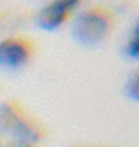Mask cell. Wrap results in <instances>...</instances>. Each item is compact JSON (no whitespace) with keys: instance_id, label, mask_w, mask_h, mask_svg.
<instances>
[{"instance_id":"7a4b0ae2","label":"cell","mask_w":139,"mask_h":147,"mask_svg":"<svg viewBox=\"0 0 139 147\" xmlns=\"http://www.w3.org/2000/svg\"><path fill=\"white\" fill-rule=\"evenodd\" d=\"M0 125L5 131L17 138L36 141L42 136V130L33 117H30L17 103H5L0 108Z\"/></svg>"},{"instance_id":"6da1fadb","label":"cell","mask_w":139,"mask_h":147,"mask_svg":"<svg viewBox=\"0 0 139 147\" xmlns=\"http://www.w3.org/2000/svg\"><path fill=\"white\" fill-rule=\"evenodd\" d=\"M116 27V16L109 8L94 5L80 11L72 24V34L80 44L95 45L106 41Z\"/></svg>"},{"instance_id":"52a82bcc","label":"cell","mask_w":139,"mask_h":147,"mask_svg":"<svg viewBox=\"0 0 139 147\" xmlns=\"http://www.w3.org/2000/svg\"><path fill=\"white\" fill-rule=\"evenodd\" d=\"M75 147H88V146H75Z\"/></svg>"},{"instance_id":"3957f363","label":"cell","mask_w":139,"mask_h":147,"mask_svg":"<svg viewBox=\"0 0 139 147\" xmlns=\"http://www.w3.org/2000/svg\"><path fill=\"white\" fill-rule=\"evenodd\" d=\"M34 44L27 36H9L0 41V66L19 69L28 64L34 57Z\"/></svg>"},{"instance_id":"5b68a950","label":"cell","mask_w":139,"mask_h":147,"mask_svg":"<svg viewBox=\"0 0 139 147\" xmlns=\"http://www.w3.org/2000/svg\"><path fill=\"white\" fill-rule=\"evenodd\" d=\"M127 53L130 55L131 58H138V53H139V38H138V28H134V33L131 36V39L128 41L127 44Z\"/></svg>"},{"instance_id":"277c9868","label":"cell","mask_w":139,"mask_h":147,"mask_svg":"<svg viewBox=\"0 0 139 147\" xmlns=\"http://www.w3.org/2000/svg\"><path fill=\"white\" fill-rule=\"evenodd\" d=\"M80 2L75 0H55L44 6L38 14V25L46 31H53L64 25L78 8Z\"/></svg>"},{"instance_id":"8992f818","label":"cell","mask_w":139,"mask_h":147,"mask_svg":"<svg viewBox=\"0 0 139 147\" xmlns=\"http://www.w3.org/2000/svg\"><path fill=\"white\" fill-rule=\"evenodd\" d=\"M127 91L133 99H138V74H134L127 85Z\"/></svg>"}]
</instances>
